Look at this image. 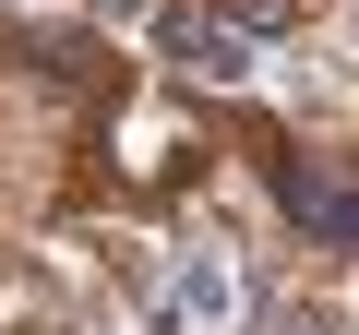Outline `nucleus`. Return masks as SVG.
Returning a JSON list of instances; mask_svg holds the SVG:
<instances>
[{
  "instance_id": "2",
  "label": "nucleus",
  "mask_w": 359,
  "mask_h": 335,
  "mask_svg": "<svg viewBox=\"0 0 359 335\" xmlns=\"http://www.w3.org/2000/svg\"><path fill=\"white\" fill-rule=\"evenodd\" d=\"M276 192H287V216H299V228H323V240H359V180H335L323 156H287V168H276Z\"/></svg>"
},
{
  "instance_id": "1",
  "label": "nucleus",
  "mask_w": 359,
  "mask_h": 335,
  "mask_svg": "<svg viewBox=\"0 0 359 335\" xmlns=\"http://www.w3.org/2000/svg\"><path fill=\"white\" fill-rule=\"evenodd\" d=\"M156 48L192 72V84H240L252 72V25L240 13H192V0H156Z\"/></svg>"
}]
</instances>
